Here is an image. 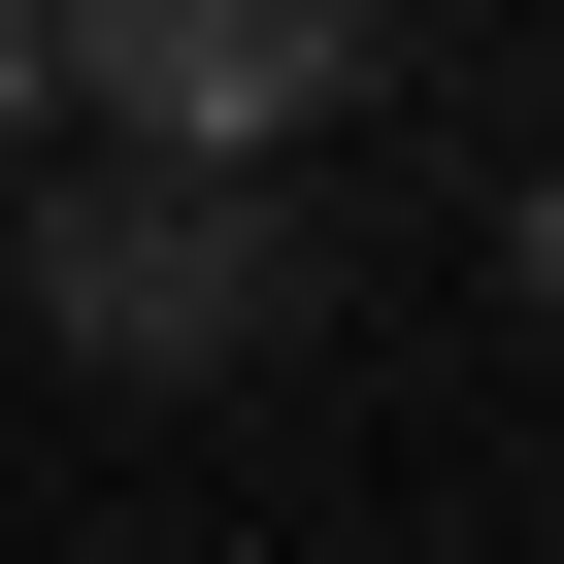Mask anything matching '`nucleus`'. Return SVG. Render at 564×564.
<instances>
[{"instance_id":"nucleus-3","label":"nucleus","mask_w":564,"mask_h":564,"mask_svg":"<svg viewBox=\"0 0 564 564\" xmlns=\"http://www.w3.org/2000/svg\"><path fill=\"white\" fill-rule=\"evenodd\" d=\"M0 133H67V67H34V0H0Z\"/></svg>"},{"instance_id":"nucleus-1","label":"nucleus","mask_w":564,"mask_h":564,"mask_svg":"<svg viewBox=\"0 0 564 564\" xmlns=\"http://www.w3.org/2000/svg\"><path fill=\"white\" fill-rule=\"evenodd\" d=\"M34 67L100 100V166H166V199H265L366 67H399V0H34Z\"/></svg>"},{"instance_id":"nucleus-2","label":"nucleus","mask_w":564,"mask_h":564,"mask_svg":"<svg viewBox=\"0 0 564 564\" xmlns=\"http://www.w3.org/2000/svg\"><path fill=\"white\" fill-rule=\"evenodd\" d=\"M265 300H300V232H265V199H166V166H100L34 232V333L67 366H265Z\"/></svg>"}]
</instances>
